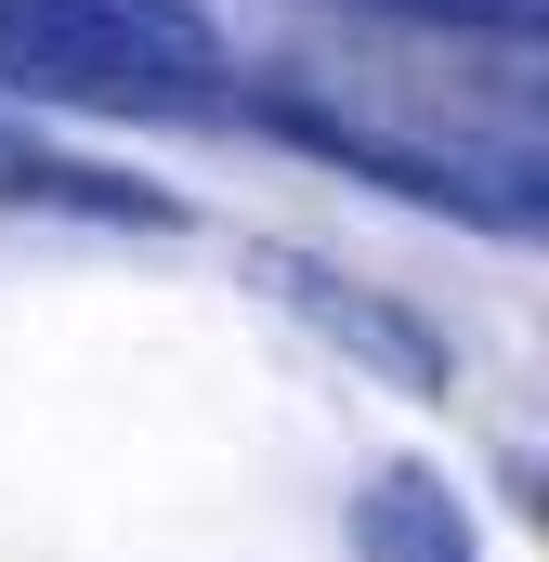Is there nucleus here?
I'll use <instances>...</instances> for the list:
<instances>
[{
  "label": "nucleus",
  "instance_id": "1",
  "mask_svg": "<svg viewBox=\"0 0 549 562\" xmlns=\"http://www.w3.org/2000/svg\"><path fill=\"white\" fill-rule=\"evenodd\" d=\"M0 92L79 119H210L236 105V40L210 0H0Z\"/></svg>",
  "mask_w": 549,
  "mask_h": 562
},
{
  "label": "nucleus",
  "instance_id": "2",
  "mask_svg": "<svg viewBox=\"0 0 549 562\" xmlns=\"http://www.w3.org/2000/svg\"><path fill=\"white\" fill-rule=\"evenodd\" d=\"M0 196H13V210H92V223H170L157 183L79 170V157H40V144H0Z\"/></svg>",
  "mask_w": 549,
  "mask_h": 562
},
{
  "label": "nucleus",
  "instance_id": "3",
  "mask_svg": "<svg viewBox=\"0 0 549 562\" xmlns=\"http://www.w3.org/2000/svg\"><path fill=\"white\" fill-rule=\"evenodd\" d=\"M367 562H471V537H458V497L432 484V471H380V497H367Z\"/></svg>",
  "mask_w": 549,
  "mask_h": 562
}]
</instances>
